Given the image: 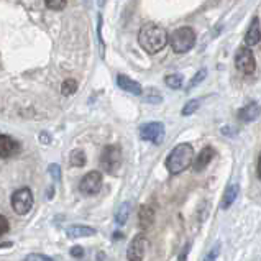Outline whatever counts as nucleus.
Masks as SVG:
<instances>
[{"instance_id": "1", "label": "nucleus", "mask_w": 261, "mask_h": 261, "mask_svg": "<svg viewBox=\"0 0 261 261\" xmlns=\"http://www.w3.org/2000/svg\"><path fill=\"white\" fill-rule=\"evenodd\" d=\"M138 43L146 53L154 55L168 44V33H166V30L160 25L146 23L141 27L138 33Z\"/></svg>"}, {"instance_id": "2", "label": "nucleus", "mask_w": 261, "mask_h": 261, "mask_svg": "<svg viewBox=\"0 0 261 261\" xmlns=\"http://www.w3.org/2000/svg\"><path fill=\"white\" fill-rule=\"evenodd\" d=\"M192 160H194L192 146L189 143H181L169 153V156L166 158V168L171 174H179L192 165Z\"/></svg>"}, {"instance_id": "3", "label": "nucleus", "mask_w": 261, "mask_h": 261, "mask_svg": "<svg viewBox=\"0 0 261 261\" xmlns=\"http://www.w3.org/2000/svg\"><path fill=\"white\" fill-rule=\"evenodd\" d=\"M194 43H196V33L189 27L177 28L169 38V44L174 53H186L194 46Z\"/></svg>"}, {"instance_id": "4", "label": "nucleus", "mask_w": 261, "mask_h": 261, "mask_svg": "<svg viewBox=\"0 0 261 261\" xmlns=\"http://www.w3.org/2000/svg\"><path fill=\"white\" fill-rule=\"evenodd\" d=\"M122 165V150L118 145H109L100 154V166L109 174H117Z\"/></svg>"}, {"instance_id": "5", "label": "nucleus", "mask_w": 261, "mask_h": 261, "mask_svg": "<svg viewBox=\"0 0 261 261\" xmlns=\"http://www.w3.org/2000/svg\"><path fill=\"white\" fill-rule=\"evenodd\" d=\"M10 204H12V208L18 215L28 214L30 211H32V207H33V192L30 191L28 188L15 191L13 196H12Z\"/></svg>"}, {"instance_id": "6", "label": "nucleus", "mask_w": 261, "mask_h": 261, "mask_svg": "<svg viewBox=\"0 0 261 261\" xmlns=\"http://www.w3.org/2000/svg\"><path fill=\"white\" fill-rule=\"evenodd\" d=\"M140 138L160 145L165 140V125L160 122H150L140 126Z\"/></svg>"}, {"instance_id": "7", "label": "nucleus", "mask_w": 261, "mask_h": 261, "mask_svg": "<svg viewBox=\"0 0 261 261\" xmlns=\"http://www.w3.org/2000/svg\"><path fill=\"white\" fill-rule=\"evenodd\" d=\"M102 188V174L99 171H91L87 173L83 179H81V184H79V189L84 196H94L100 191Z\"/></svg>"}, {"instance_id": "8", "label": "nucleus", "mask_w": 261, "mask_h": 261, "mask_svg": "<svg viewBox=\"0 0 261 261\" xmlns=\"http://www.w3.org/2000/svg\"><path fill=\"white\" fill-rule=\"evenodd\" d=\"M237 69L243 74H253L255 72V56H253L250 48H240L235 58Z\"/></svg>"}, {"instance_id": "9", "label": "nucleus", "mask_w": 261, "mask_h": 261, "mask_svg": "<svg viewBox=\"0 0 261 261\" xmlns=\"http://www.w3.org/2000/svg\"><path fill=\"white\" fill-rule=\"evenodd\" d=\"M148 247L146 237L145 235H137L128 245V250H126V258L128 261H143L145 258V251Z\"/></svg>"}, {"instance_id": "10", "label": "nucleus", "mask_w": 261, "mask_h": 261, "mask_svg": "<svg viewBox=\"0 0 261 261\" xmlns=\"http://www.w3.org/2000/svg\"><path fill=\"white\" fill-rule=\"evenodd\" d=\"M20 150V145L13 138L7 135H0V158H10L17 154Z\"/></svg>"}, {"instance_id": "11", "label": "nucleus", "mask_w": 261, "mask_h": 261, "mask_svg": "<svg viewBox=\"0 0 261 261\" xmlns=\"http://www.w3.org/2000/svg\"><path fill=\"white\" fill-rule=\"evenodd\" d=\"M97 233V230L87 225H72L66 228V235L69 238H87V237H94Z\"/></svg>"}, {"instance_id": "12", "label": "nucleus", "mask_w": 261, "mask_h": 261, "mask_svg": "<svg viewBox=\"0 0 261 261\" xmlns=\"http://www.w3.org/2000/svg\"><path fill=\"white\" fill-rule=\"evenodd\" d=\"M117 83H118V87L123 89V91H126V92L133 94V95H140L141 92H143L141 91V86L137 83V81L130 79L128 76H123V74H120V76L117 77Z\"/></svg>"}, {"instance_id": "13", "label": "nucleus", "mask_w": 261, "mask_h": 261, "mask_svg": "<svg viewBox=\"0 0 261 261\" xmlns=\"http://www.w3.org/2000/svg\"><path fill=\"white\" fill-rule=\"evenodd\" d=\"M212 158H214V150L211 146H207V148H204L202 151L199 153V156L196 158V161H194V171H204L207 166H208V163L212 161Z\"/></svg>"}, {"instance_id": "14", "label": "nucleus", "mask_w": 261, "mask_h": 261, "mask_svg": "<svg viewBox=\"0 0 261 261\" xmlns=\"http://www.w3.org/2000/svg\"><path fill=\"white\" fill-rule=\"evenodd\" d=\"M259 38H261V30H259V20L255 18L253 20L251 27L248 28L247 35H245V43L248 44V46H255V44L259 43Z\"/></svg>"}, {"instance_id": "15", "label": "nucleus", "mask_w": 261, "mask_h": 261, "mask_svg": "<svg viewBox=\"0 0 261 261\" xmlns=\"http://www.w3.org/2000/svg\"><path fill=\"white\" fill-rule=\"evenodd\" d=\"M259 114V107H258V103L256 102H253V103H248L247 107L242 109L240 112H238V118H240L242 122H253L255 118L258 117Z\"/></svg>"}, {"instance_id": "16", "label": "nucleus", "mask_w": 261, "mask_h": 261, "mask_svg": "<svg viewBox=\"0 0 261 261\" xmlns=\"http://www.w3.org/2000/svg\"><path fill=\"white\" fill-rule=\"evenodd\" d=\"M238 191H240L238 189V184H230L227 188L225 194H223L222 204H220V207L223 208V211H227V208L235 202V199L238 197Z\"/></svg>"}, {"instance_id": "17", "label": "nucleus", "mask_w": 261, "mask_h": 261, "mask_svg": "<svg viewBox=\"0 0 261 261\" xmlns=\"http://www.w3.org/2000/svg\"><path fill=\"white\" fill-rule=\"evenodd\" d=\"M138 219H140V225L143 227V228L150 227L151 223H153V220H154V211L150 205H141Z\"/></svg>"}, {"instance_id": "18", "label": "nucleus", "mask_w": 261, "mask_h": 261, "mask_svg": "<svg viewBox=\"0 0 261 261\" xmlns=\"http://www.w3.org/2000/svg\"><path fill=\"white\" fill-rule=\"evenodd\" d=\"M77 81L74 77H66L63 83H61V87H59V94H61L63 97H71L72 94L77 92Z\"/></svg>"}, {"instance_id": "19", "label": "nucleus", "mask_w": 261, "mask_h": 261, "mask_svg": "<svg viewBox=\"0 0 261 261\" xmlns=\"http://www.w3.org/2000/svg\"><path fill=\"white\" fill-rule=\"evenodd\" d=\"M128 215H130V204L123 202L115 212V223L117 225H125L126 220H128Z\"/></svg>"}, {"instance_id": "20", "label": "nucleus", "mask_w": 261, "mask_h": 261, "mask_svg": "<svg viewBox=\"0 0 261 261\" xmlns=\"http://www.w3.org/2000/svg\"><path fill=\"white\" fill-rule=\"evenodd\" d=\"M165 83L171 89H181L182 87V76L181 74H171V76H166Z\"/></svg>"}, {"instance_id": "21", "label": "nucleus", "mask_w": 261, "mask_h": 261, "mask_svg": "<svg viewBox=\"0 0 261 261\" xmlns=\"http://www.w3.org/2000/svg\"><path fill=\"white\" fill-rule=\"evenodd\" d=\"M71 165L76 166V168H83L86 165V154H84V151H81V150L72 151V154H71Z\"/></svg>"}, {"instance_id": "22", "label": "nucleus", "mask_w": 261, "mask_h": 261, "mask_svg": "<svg viewBox=\"0 0 261 261\" xmlns=\"http://www.w3.org/2000/svg\"><path fill=\"white\" fill-rule=\"evenodd\" d=\"M44 5L49 10H64L68 7V0H44Z\"/></svg>"}, {"instance_id": "23", "label": "nucleus", "mask_w": 261, "mask_h": 261, "mask_svg": "<svg viewBox=\"0 0 261 261\" xmlns=\"http://www.w3.org/2000/svg\"><path fill=\"white\" fill-rule=\"evenodd\" d=\"M197 109H199V100H196V99H194V100H189V102L182 107V115H192Z\"/></svg>"}, {"instance_id": "24", "label": "nucleus", "mask_w": 261, "mask_h": 261, "mask_svg": "<svg viewBox=\"0 0 261 261\" xmlns=\"http://www.w3.org/2000/svg\"><path fill=\"white\" fill-rule=\"evenodd\" d=\"M205 74H207V69H200V71H199V72L196 74V76L192 77V81H191V83H189V89L196 87L197 84H200V83H202V81L205 79Z\"/></svg>"}, {"instance_id": "25", "label": "nucleus", "mask_w": 261, "mask_h": 261, "mask_svg": "<svg viewBox=\"0 0 261 261\" xmlns=\"http://www.w3.org/2000/svg\"><path fill=\"white\" fill-rule=\"evenodd\" d=\"M23 261H55V259L46 256V255H38V253H32V255H28Z\"/></svg>"}, {"instance_id": "26", "label": "nucleus", "mask_w": 261, "mask_h": 261, "mask_svg": "<svg viewBox=\"0 0 261 261\" xmlns=\"http://www.w3.org/2000/svg\"><path fill=\"white\" fill-rule=\"evenodd\" d=\"M49 174L53 179L59 181V179H61V168H59L58 165H49Z\"/></svg>"}, {"instance_id": "27", "label": "nucleus", "mask_w": 261, "mask_h": 261, "mask_svg": "<svg viewBox=\"0 0 261 261\" xmlns=\"http://www.w3.org/2000/svg\"><path fill=\"white\" fill-rule=\"evenodd\" d=\"M7 232H9V220L4 215H0V237L5 235Z\"/></svg>"}, {"instance_id": "28", "label": "nucleus", "mask_w": 261, "mask_h": 261, "mask_svg": "<svg viewBox=\"0 0 261 261\" xmlns=\"http://www.w3.org/2000/svg\"><path fill=\"white\" fill-rule=\"evenodd\" d=\"M71 255H72L74 258H83V256H84V248H83V247H72Z\"/></svg>"}, {"instance_id": "29", "label": "nucleus", "mask_w": 261, "mask_h": 261, "mask_svg": "<svg viewBox=\"0 0 261 261\" xmlns=\"http://www.w3.org/2000/svg\"><path fill=\"white\" fill-rule=\"evenodd\" d=\"M217 255H219V250L215 248L214 251L208 253V255L205 256V259H204V261H215V258H217Z\"/></svg>"}, {"instance_id": "30", "label": "nucleus", "mask_w": 261, "mask_h": 261, "mask_svg": "<svg viewBox=\"0 0 261 261\" xmlns=\"http://www.w3.org/2000/svg\"><path fill=\"white\" fill-rule=\"evenodd\" d=\"M5 247H12V243H10V242H7V243H2V245H0V248H5Z\"/></svg>"}]
</instances>
